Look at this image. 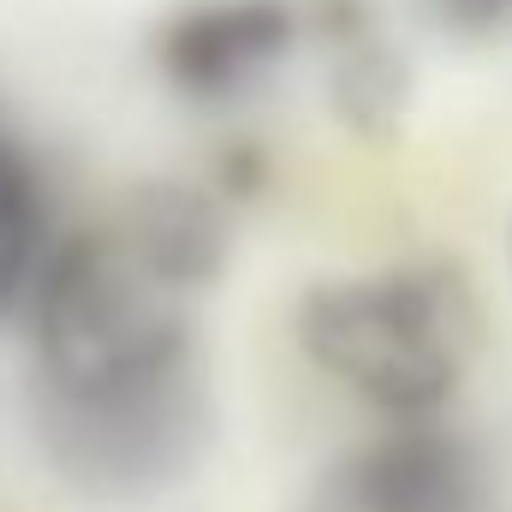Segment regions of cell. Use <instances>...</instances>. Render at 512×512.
<instances>
[{"mask_svg": "<svg viewBox=\"0 0 512 512\" xmlns=\"http://www.w3.org/2000/svg\"><path fill=\"white\" fill-rule=\"evenodd\" d=\"M197 370L173 292L120 233H78L36 274V399H102Z\"/></svg>", "mask_w": 512, "mask_h": 512, "instance_id": "6da1fadb", "label": "cell"}, {"mask_svg": "<svg viewBox=\"0 0 512 512\" xmlns=\"http://www.w3.org/2000/svg\"><path fill=\"white\" fill-rule=\"evenodd\" d=\"M316 370L382 411H429L465 370V298L441 274H364L316 286L298 310Z\"/></svg>", "mask_w": 512, "mask_h": 512, "instance_id": "7a4b0ae2", "label": "cell"}, {"mask_svg": "<svg viewBox=\"0 0 512 512\" xmlns=\"http://www.w3.org/2000/svg\"><path fill=\"white\" fill-rule=\"evenodd\" d=\"M36 429L48 459L78 489L143 495L197 459L209 435V405H203L197 370H179L102 399H36Z\"/></svg>", "mask_w": 512, "mask_h": 512, "instance_id": "3957f363", "label": "cell"}, {"mask_svg": "<svg viewBox=\"0 0 512 512\" xmlns=\"http://www.w3.org/2000/svg\"><path fill=\"white\" fill-rule=\"evenodd\" d=\"M292 48V12L280 0H203L161 36V66L191 96H233Z\"/></svg>", "mask_w": 512, "mask_h": 512, "instance_id": "277c9868", "label": "cell"}, {"mask_svg": "<svg viewBox=\"0 0 512 512\" xmlns=\"http://www.w3.org/2000/svg\"><path fill=\"white\" fill-rule=\"evenodd\" d=\"M477 501V465L453 435L435 429H399L376 447H364L340 483V512H471Z\"/></svg>", "mask_w": 512, "mask_h": 512, "instance_id": "5b68a950", "label": "cell"}, {"mask_svg": "<svg viewBox=\"0 0 512 512\" xmlns=\"http://www.w3.org/2000/svg\"><path fill=\"white\" fill-rule=\"evenodd\" d=\"M120 245L167 292H185V286H203L227 262V221H221V209L203 191L173 185V179H155V185H143L131 197Z\"/></svg>", "mask_w": 512, "mask_h": 512, "instance_id": "8992f818", "label": "cell"}, {"mask_svg": "<svg viewBox=\"0 0 512 512\" xmlns=\"http://www.w3.org/2000/svg\"><path fill=\"white\" fill-rule=\"evenodd\" d=\"M42 256V185L30 173V155L0 131V304L18 298Z\"/></svg>", "mask_w": 512, "mask_h": 512, "instance_id": "52a82bcc", "label": "cell"}, {"mask_svg": "<svg viewBox=\"0 0 512 512\" xmlns=\"http://www.w3.org/2000/svg\"><path fill=\"white\" fill-rule=\"evenodd\" d=\"M441 18L465 36H495L512 24V0H441Z\"/></svg>", "mask_w": 512, "mask_h": 512, "instance_id": "ba28073f", "label": "cell"}]
</instances>
